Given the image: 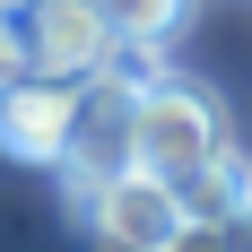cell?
<instances>
[{"label": "cell", "instance_id": "1", "mask_svg": "<svg viewBox=\"0 0 252 252\" xmlns=\"http://www.w3.org/2000/svg\"><path fill=\"white\" fill-rule=\"evenodd\" d=\"M218 148H226V104L209 96L200 78L157 70V61H148V78H139V130H130V165L183 191V183L200 174Z\"/></svg>", "mask_w": 252, "mask_h": 252}, {"label": "cell", "instance_id": "2", "mask_svg": "<svg viewBox=\"0 0 252 252\" xmlns=\"http://www.w3.org/2000/svg\"><path fill=\"white\" fill-rule=\"evenodd\" d=\"M148 61L157 52H122L113 70L78 78L61 183H113V174H130V130H139V78H148Z\"/></svg>", "mask_w": 252, "mask_h": 252}, {"label": "cell", "instance_id": "3", "mask_svg": "<svg viewBox=\"0 0 252 252\" xmlns=\"http://www.w3.org/2000/svg\"><path fill=\"white\" fill-rule=\"evenodd\" d=\"M18 44H26V70L35 78H96L122 61V35L104 18V0H18Z\"/></svg>", "mask_w": 252, "mask_h": 252}, {"label": "cell", "instance_id": "4", "mask_svg": "<svg viewBox=\"0 0 252 252\" xmlns=\"http://www.w3.org/2000/svg\"><path fill=\"white\" fill-rule=\"evenodd\" d=\"M70 209H78V226L96 235L104 252H165V235L183 226V200H174V183H157V174H113V183H70Z\"/></svg>", "mask_w": 252, "mask_h": 252}, {"label": "cell", "instance_id": "5", "mask_svg": "<svg viewBox=\"0 0 252 252\" xmlns=\"http://www.w3.org/2000/svg\"><path fill=\"white\" fill-rule=\"evenodd\" d=\"M70 78H35L26 70L18 87H0V157H18V165H61L70 148Z\"/></svg>", "mask_w": 252, "mask_h": 252}, {"label": "cell", "instance_id": "6", "mask_svg": "<svg viewBox=\"0 0 252 252\" xmlns=\"http://www.w3.org/2000/svg\"><path fill=\"white\" fill-rule=\"evenodd\" d=\"M174 200H183V218H200V226H226L235 209L252 200V157H244V148H235V139H226V148L209 157L200 174H191V183H183V191H174Z\"/></svg>", "mask_w": 252, "mask_h": 252}, {"label": "cell", "instance_id": "7", "mask_svg": "<svg viewBox=\"0 0 252 252\" xmlns=\"http://www.w3.org/2000/svg\"><path fill=\"white\" fill-rule=\"evenodd\" d=\"M104 18L122 35V52H165L191 26V0H104Z\"/></svg>", "mask_w": 252, "mask_h": 252}, {"label": "cell", "instance_id": "8", "mask_svg": "<svg viewBox=\"0 0 252 252\" xmlns=\"http://www.w3.org/2000/svg\"><path fill=\"white\" fill-rule=\"evenodd\" d=\"M26 78V44H18V18L0 9V87H18Z\"/></svg>", "mask_w": 252, "mask_h": 252}, {"label": "cell", "instance_id": "9", "mask_svg": "<svg viewBox=\"0 0 252 252\" xmlns=\"http://www.w3.org/2000/svg\"><path fill=\"white\" fill-rule=\"evenodd\" d=\"M165 252H226V235H218V226H200V218H183V226L165 235Z\"/></svg>", "mask_w": 252, "mask_h": 252}, {"label": "cell", "instance_id": "10", "mask_svg": "<svg viewBox=\"0 0 252 252\" xmlns=\"http://www.w3.org/2000/svg\"><path fill=\"white\" fill-rule=\"evenodd\" d=\"M218 235H226V252H252V200L235 209V218H226V226H218Z\"/></svg>", "mask_w": 252, "mask_h": 252}, {"label": "cell", "instance_id": "11", "mask_svg": "<svg viewBox=\"0 0 252 252\" xmlns=\"http://www.w3.org/2000/svg\"><path fill=\"white\" fill-rule=\"evenodd\" d=\"M0 9H18V0H0Z\"/></svg>", "mask_w": 252, "mask_h": 252}]
</instances>
